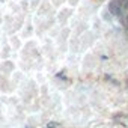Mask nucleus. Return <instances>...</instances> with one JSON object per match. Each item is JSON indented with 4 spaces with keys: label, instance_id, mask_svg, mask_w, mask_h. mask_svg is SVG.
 <instances>
[{
    "label": "nucleus",
    "instance_id": "2",
    "mask_svg": "<svg viewBox=\"0 0 128 128\" xmlns=\"http://www.w3.org/2000/svg\"><path fill=\"white\" fill-rule=\"evenodd\" d=\"M47 126H48V128H59V124H57V122H50Z\"/></svg>",
    "mask_w": 128,
    "mask_h": 128
},
{
    "label": "nucleus",
    "instance_id": "3",
    "mask_svg": "<svg viewBox=\"0 0 128 128\" xmlns=\"http://www.w3.org/2000/svg\"><path fill=\"white\" fill-rule=\"evenodd\" d=\"M26 128H33V126H26Z\"/></svg>",
    "mask_w": 128,
    "mask_h": 128
},
{
    "label": "nucleus",
    "instance_id": "1",
    "mask_svg": "<svg viewBox=\"0 0 128 128\" xmlns=\"http://www.w3.org/2000/svg\"><path fill=\"white\" fill-rule=\"evenodd\" d=\"M108 11H110L113 15H119V14H120V2H119V0H113V2H110Z\"/></svg>",
    "mask_w": 128,
    "mask_h": 128
}]
</instances>
